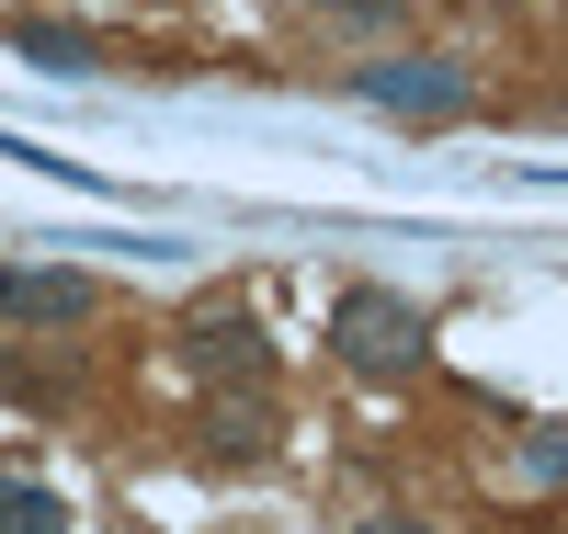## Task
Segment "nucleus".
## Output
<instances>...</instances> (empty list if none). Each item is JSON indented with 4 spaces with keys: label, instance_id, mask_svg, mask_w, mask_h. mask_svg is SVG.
Segmentation results:
<instances>
[{
    "label": "nucleus",
    "instance_id": "f03ea898",
    "mask_svg": "<svg viewBox=\"0 0 568 534\" xmlns=\"http://www.w3.org/2000/svg\"><path fill=\"white\" fill-rule=\"evenodd\" d=\"M353 103L387 114V125H455L478 91H466L455 58H364V69H353Z\"/></svg>",
    "mask_w": 568,
    "mask_h": 534
},
{
    "label": "nucleus",
    "instance_id": "423d86ee",
    "mask_svg": "<svg viewBox=\"0 0 568 534\" xmlns=\"http://www.w3.org/2000/svg\"><path fill=\"white\" fill-rule=\"evenodd\" d=\"M205 455H216V466H262V455H273V421H262V410H216V421H205Z\"/></svg>",
    "mask_w": 568,
    "mask_h": 534
},
{
    "label": "nucleus",
    "instance_id": "f257e3e1",
    "mask_svg": "<svg viewBox=\"0 0 568 534\" xmlns=\"http://www.w3.org/2000/svg\"><path fill=\"white\" fill-rule=\"evenodd\" d=\"M329 353H342L353 375H420L433 319H420L409 296H387V284H353V296L329 308Z\"/></svg>",
    "mask_w": 568,
    "mask_h": 534
},
{
    "label": "nucleus",
    "instance_id": "20e7f679",
    "mask_svg": "<svg viewBox=\"0 0 568 534\" xmlns=\"http://www.w3.org/2000/svg\"><path fill=\"white\" fill-rule=\"evenodd\" d=\"M91 308V273H0V319H80Z\"/></svg>",
    "mask_w": 568,
    "mask_h": 534
},
{
    "label": "nucleus",
    "instance_id": "1a4fd4ad",
    "mask_svg": "<svg viewBox=\"0 0 568 534\" xmlns=\"http://www.w3.org/2000/svg\"><path fill=\"white\" fill-rule=\"evenodd\" d=\"M318 12H329V23H398L409 0H318Z\"/></svg>",
    "mask_w": 568,
    "mask_h": 534
},
{
    "label": "nucleus",
    "instance_id": "9d476101",
    "mask_svg": "<svg viewBox=\"0 0 568 534\" xmlns=\"http://www.w3.org/2000/svg\"><path fill=\"white\" fill-rule=\"evenodd\" d=\"M353 534H433V523H398V512H387V523H353Z\"/></svg>",
    "mask_w": 568,
    "mask_h": 534
},
{
    "label": "nucleus",
    "instance_id": "7ed1b4c3",
    "mask_svg": "<svg viewBox=\"0 0 568 534\" xmlns=\"http://www.w3.org/2000/svg\"><path fill=\"white\" fill-rule=\"evenodd\" d=\"M182 353H194V375H262V319L251 308H194Z\"/></svg>",
    "mask_w": 568,
    "mask_h": 534
},
{
    "label": "nucleus",
    "instance_id": "0eeeda50",
    "mask_svg": "<svg viewBox=\"0 0 568 534\" xmlns=\"http://www.w3.org/2000/svg\"><path fill=\"white\" fill-rule=\"evenodd\" d=\"M12 46H23V58H34V69H69V80H80L91 58H103V46H91V34H69V23H23Z\"/></svg>",
    "mask_w": 568,
    "mask_h": 534
},
{
    "label": "nucleus",
    "instance_id": "39448f33",
    "mask_svg": "<svg viewBox=\"0 0 568 534\" xmlns=\"http://www.w3.org/2000/svg\"><path fill=\"white\" fill-rule=\"evenodd\" d=\"M0 534H69V501L45 477H0Z\"/></svg>",
    "mask_w": 568,
    "mask_h": 534
},
{
    "label": "nucleus",
    "instance_id": "6e6552de",
    "mask_svg": "<svg viewBox=\"0 0 568 534\" xmlns=\"http://www.w3.org/2000/svg\"><path fill=\"white\" fill-rule=\"evenodd\" d=\"M568 477V421H535L524 432V490H557Z\"/></svg>",
    "mask_w": 568,
    "mask_h": 534
}]
</instances>
